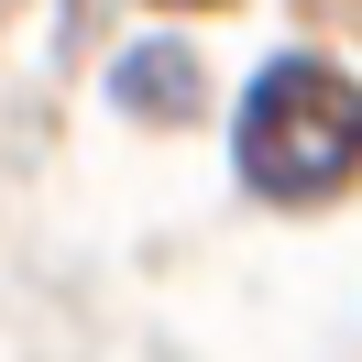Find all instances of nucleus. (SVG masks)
I'll use <instances>...</instances> for the list:
<instances>
[{
  "mask_svg": "<svg viewBox=\"0 0 362 362\" xmlns=\"http://www.w3.org/2000/svg\"><path fill=\"white\" fill-rule=\"evenodd\" d=\"M242 176L264 198H329V187L362 176V88L318 55H286V66L252 77L242 99Z\"/></svg>",
  "mask_w": 362,
  "mask_h": 362,
  "instance_id": "f257e3e1",
  "label": "nucleus"
}]
</instances>
